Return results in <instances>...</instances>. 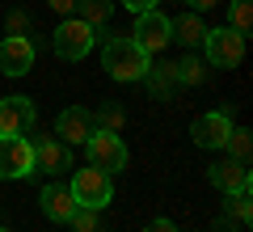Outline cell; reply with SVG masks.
<instances>
[{"mask_svg":"<svg viewBox=\"0 0 253 232\" xmlns=\"http://www.w3.org/2000/svg\"><path fill=\"white\" fill-rule=\"evenodd\" d=\"M101 68L114 76V81H144L148 72V55L139 51L131 38H106V51H101Z\"/></svg>","mask_w":253,"mask_h":232,"instance_id":"cell-1","label":"cell"},{"mask_svg":"<svg viewBox=\"0 0 253 232\" xmlns=\"http://www.w3.org/2000/svg\"><path fill=\"white\" fill-rule=\"evenodd\" d=\"M123 4H126L131 13H148V9H156L161 0H123Z\"/></svg>","mask_w":253,"mask_h":232,"instance_id":"cell-26","label":"cell"},{"mask_svg":"<svg viewBox=\"0 0 253 232\" xmlns=\"http://www.w3.org/2000/svg\"><path fill=\"white\" fill-rule=\"evenodd\" d=\"M21 26L30 30V17H26V13H9V34H17V38H26V34H21Z\"/></svg>","mask_w":253,"mask_h":232,"instance_id":"cell-24","label":"cell"},{"mask_svg":"<svg viewBox=\"0 0 253 232\" xmlns=\"http://www.w3.org/2000/svg\"><path fill=\"white\" fill-rule=\"evenodd\" d=\"M63 169H72V152H68V143L38 139L34 143V173H63Z\"/></svg>","mask_w":253,"mask_h":232,"instance_id":"cell-13","label":"cell"},{"mask_svg":"<svg viewBox=\"0 0 253 232\" xmlns=\"http://www.w3.org/2000/svg\"><path fill=\"white\" fill-rule=\"evenodd\" d=\"M93 131H97V127H93V114L81 110V106H68L59 114V123H55V135H59L63 143H84Z\"/></svg>","mask_w":253,"mask_h":232,"instance_id":"cell-12","label":"cell"},{"mask_svg":"<svg viewBox=\"0 0 253 232\" xmlns=\"http://www.w3.org/2000/svg\"><path fill=\"white\" fill-rule=\"evenodd\" d=\"M68 224H72L76 232H97V211H93V207H76Z\"/></svg>","mask_w":253,"mask_h":232,"instance_id":"cell-22","label":"cell"},{"mask_svg":"<svg viewBox=\"0 0 253 232\" xmlns=\"http://www.w3.org/2000/svg\"><path fill=\"white\" fill-rule=\"evenodd\" d=\"M34 118L38 110L30 97H0V135H26Z\"/></svg>","mask_w":253,"mask_h":232,"instance_id":"cell-8","label":"cell"},{"mask_svg":"<svg viewBox=\"0 0 253 232\" xmlns=\"http://www.w3.org/2000/svg\"><path fill=\"white\" fill-rule=\"evenodd\" d=\"M203 34H207V26H203L199 13H186V17L173 21V38H177V43H186V46H199Z\"/></svg>","mask_w":253,"mask_h":232,"instance_id":"cell-15","label":"cell"},{"mask_svg":"<svg viewBox=\"0 0 253 232\" xmlns=\"http://www.w3.org/2000/svg\"><path fill=\"white\" fill-rule=\"evenodd\" d=\"M224 148H232V161H249V131L245 127H232L224 139Z\"/></svg>","mask_w":253,"mask_h":232,"instance_id":"cell-19","label":"cell"},{"mask_svg":"<svg viewBox=\"0 0 253 232\" xmlns=\"http://www.w3.org/2000/svg\"><path fill=\"white\" fill-rule=\"evenodd\" d=\"M110 9H114V0H81V4H76L81 21H84V26H93V30H101L110 21Z\"/></svg>","mask_w":253,"mask_h":232,"instance_id":"cell-16","label":"cell"},{"mask_svg":"<svg viewBox=\"0 0 253 232\" xmlns=\"http://www.w3.org/2000/svg\"><path fill=\"white\" fill-rule=\"evenodd\" d=\"M38 207H42V215H46L51 224H68V220H72V211H76L81 203L72 198V190H68V186L51 182V186H42V194H38Z\"/></svg>","mask_w":253,"mask_h":232,"instance_id":"cell-11","label":"cell"},{"mask_svg":"<svg viewBox=\"0 0 253 232\" xmlns=\"http://www.w3.org/2000/svg\"><path fill=\"white\" fill-rule=\"evenodd\" d=\"M228 131H232V118L224 114V110H211V114H199L194 118V127H190V135H194V143L199 148H224Z\"/></svg>","mask_w":253,"mask_h":232,"instance_id":"cell-9","label":"cell"},{"mask_svg":"<svg viewBox=\"0 0 253 232\" xmlns=\"http://www.w3.org/2000/svg\"><path fill=\"white\" fill-rule=\"evenodd\" d=\"M72 198L81 207H93V211H101V207L110 203V198H114V182H110V173H101V169H76L72 173Z\"/></svg>","mask_w":253,"mask_h":232,"instance_id":"cell-6","label":"cell"},{"mask_svg":"<svg viewBox=\"0 0 253 232\" xmlns=\"http://www.w3.org/2000/svg\"><path fill=\"white\" fill-rule=\"evenodd\" d=\"M0 232H9V228H0Z\"/></svg>","mask_w":253,"mask_h":232,"instance_id":"cell-29","label":"cell"},{"mask_svg":"<svg viewBox=\"0 0 253 232\" xmlns=\"http://www.w3.org/2000/svg\"><path fill=\"white\" fill-rule=\"evenodd\" d=\"M186 4H190V9H194V13H207V9H215L219 0H186Z\"/></svg>","mask_w":253,"mask_h":232,"instance_id":"cell-28","label":"cell"},{"mask_svg":"<svg viewBox=\"0 0 253 232\" xmlns=\"http://www.w3.org/2000/svg\"><path fill=\"white\" fill-rule=\"evenodd\" d=\"M93 38H101L93 26H84L81 17H68V21H59V30H55L51 46H55V55H59V59L76 63V59H84V55L93 51Z\"/></svg>","mask_w":253,"mask_h":232,"instance_id":"cell-2","label":"cell"},{"mask_svg":"<svg viewBox=\"0 0 253 232\" xmlns=\"http://www.w3.org/2000/svg\"><path fill=\"white\" fill-rule=\"evenodd\" d=\"M144 232H177V224H173V220H152Z\"/></svg>","mask_w":253,"mask_h":232,"instance_id":"cell-27","label":"cell"},{"mask_svg":"<svg viewBox=\"0 0 253 232\" xmlns=\"http://www.w3.org/2000/svg\"><path fill=\"white\" fill-rule=\"evenodd\" d=\"M34 173V143L26 135H0V178L17 182Z\"/></svg>","mask_w":253,"mask_h":232,"instance_id":"cell-7","label":"cell"},{"mask_svg":"<svg viewBox=\"0 0 253 232\" xmlns=\"http://www.w3.org/2000/svg\"><path fill=\"white\" fill-rule=\"evenodd\" d=\"M30 68H34V43L9 34L0 43V72H4V76H26Z\"/></svg>","mask_w":253,"mask_h":232,"instance_id":"cell-10","label":"cell"},{"mask_svg":"<svg viewBox=\"0 0 253 232\" xmlns=\"http://www.w3.org/2000/svg\"><path fill=\"white\" fill-rule=\"evenodd\" d=\"M173 76H177V85H199L203 81V63L194 55H186L181 63H173Z\"/></svg>","mask_w":253,"mask_h":232,"instance_id":"cell-18","label":"cell"},{"mask_svg":"<svg viewBox=\"0 0 253 232\" xmlns=\"http://www.w3.org/2000/svg\"><path fill=\"white\" fill-rule=\"evenodd\" d=\"M131 43H135L144 55H161L165 46L173 43V21L165 17L161 9L135 13V34H131Z\"/></svg>","mask_w":253,"mask_h":232,"instance_id":"cell-3","label":"cell"},{"mask_svg":"<svg viewBox=\"0 0 253 232\" xmlns=\"http://www.w3.org/2000/svg\"><path fill=\"white\" fill-rule=\"evenodd\" d=\"M203 51H207L211 68H236L245 59V34H236L232 26H219L203 34Z\"/></svg>","mask_w":253,"mask_h":232,"instance_id":"cell-5","label":"cell"},{"mask_svg":"<svg viewBox=\"0 0 253 232\" xmlns=\"http://www.w3.org/2000/svg\"><path fill=\"white\" fill-rule=\"evenodd\" d=\"M211 182H215L224 194L249 190V161H219V165H211Z\"/></svg>","mask_w":253,"mask_h":232,"instance_id":"cell-14","label":"cell"},{"mask_svg":"<svg viewBox=\"0 0 253 232\" xmlns=\"http://www.w3.org/2000/svg\"><path fill=\"white\" fill-rule=\"evenodd\" d=\"M249 26H253L249 0H232V30H236V34H249Z\"/></svg>","mask_w":253,"mask_h":232,"instance_id":"cell-21","label":"cell"},{"mask_svg":"<svg viewBox=\"0 0 253 232\" xmlns=\"http://www.w3.org/2000/svg\"><path fill=\"white\" fill-rule=\"evenodd\" d=\"M144 81H148V89H152L156 97H165V93L177 85V76H173V63H148Z\"/></svg>","mask_w":253,"mask_h":232,"instance_id":"cell-17","label":"cell"},{"mask_svg":"<svg viewBox=\"0 0 253 232\" xmlns=\"http://www.w3.org/2000/svg\"><path fill=\"white\" fill-rule=\"evenodd\" d=\"M46 4H51L59 17H68V13H76V4H81V0H46Z\"/></svg>","mask_w":253,"mask_h":232,"instance_id":"cell-25","label":"cell"},{"mask_svg":"<svg viewBox=\"0 0 253 232\" xmlns=\"http://www.w3.org/2000/svg\"><path fill=\"white\" fill-rule=\"evenodd\" d=\"M228 232H232V228H228Z\"/></svg>","mask_w":253,"mask_h":232,"instance_id":"cell-30","label":"cell"},{"mask_svg":"<svg viewBox=\"0 0 253 232\" xmlns=\"http://www.w3.org/2000/svg\"><path fill=\"white\" fill-rule=\"evenodd\" d=\"M123 110H118V106H101L97 110V118H93V127H97V131H118V127H123Z\"/></svg>","mask_w":253,"mask_h":232,"instance_id":"cell-20","label":"cell"},{"mask_svg":"<svg viewBox=\"0 0 253 232\" xmlns=\"http://www.w3.org/2000/svg\"><path fill=\"white\" fill-rule=\"evenodd\" d=\"M84 148H89V165L101 173H110L114 178L118 169H126V143L118 131H93L89 139H84Z\"/></svg>","mask_w":253,"mask_h":232,"instance_id":"cell-4","label":"cell"},{"mask_svg":"<svg viewBox=\"0 0 253 232\" xmlns=\"http://www.w3.org/2000/svg\"><path fill=\"white\" fill-rule=\"evenodd\" d=\"M228 207H232L236 220H249L253 207H249V190H236V194H228Z\"/></svg>","mask_w":253,"mask_h":232,"instance_id":"cell-23","label":"cell"}]
</instances>
